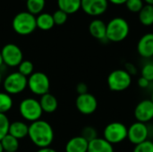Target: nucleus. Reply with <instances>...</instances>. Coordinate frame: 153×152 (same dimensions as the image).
<instances>
[{"mask_svg":"<svg viewBox=\"0 0 153 152\" xmlns=\"http://www.w3.org/2000/svg\"><path fill=\"white\" fill-rule=\"evenodd\" d=\"M28 137L39 149L50 147L54 141L55 133L51 125L45 120H38L29 125Z\"/></svg>","mask_w":153,"mask_h":152,"instance_id":"nucleus-1","label":"nucleus"},{"mask_svg":"<svg viewBox=\"0 0 153 152\" xmlns=\"http://www.w3.org/2000/svg\"><path fill=\"white\" fill-rule=\"evenodd\" d=\"M130 32L128 22L123 17H115L107 23V40L121 42L125 40Z\"/></svg>","mask_w":153,"mask_h":152,"instance_id":"nucleus-2","label":"nucleus"},{"mask_svg":"<svg viewBox=\"0 0 153 152\" xmlns=\"http://www.w3.org/2000/svg\"><path fill=\"white\" fill-rule=\"evenodd\" d=\"M12 27L18 35H30L37 29L36 16L27 11L18 13L13 19Z\"/></svg>","mask_w":153,"mask_h":152,"instance_id":"nucleus-3","label":"nucleus"},{"mask_svg":"<svg viewBox=\"0 0 153 152\" xmlns=\"http://www.w3.org/2000/svg\"><path fill=\"white\" fill-rule=\"evenodd\" d=\"M133 82V76L125 69H117L112 71L107 79L108 87L114 92H122L129 89Z\"/></svg>","mask_w":153,"mask_h":152,"instance_id":"nucleus-4","label":"nucleus"},{"mask_svg":"<svg viewBox=\"0 0 153 152\" xmlns=\"http://www.w3.org/2000/svg\"><path fill=\"white\" fill-rule=\"evenodd\" d=\"M19 113L25 121L33 123L41 118L43 111L39 100L34 98H26L19 104Z\"/></svg>","mask_w":153,"mask_h":152,"instance_id":"nucleus-5","label":"nucleus"},{"mask_svg":"<svg viewBox=\"0 0 153 152\" xmlns=\"http://www.w3.org/2000/svg\"><path fill=\"white\" fill-rule=\"evenodd\" d=\"M128 127L122 122H111L103 130V139L113 146L119 144L127 139Z\"/></svg>","mask_w":153,"mask_h":152,"instance_id":"nucleus-6","label":"nucleus"},{"mask_svg":"<svg viewBox=\"0 0 153 152\" xmlns=\"http://www.w3.org/2000/svg\"><path fill=\"white\" fill-rule=\"evenodd\" d=\"M4 92L9 95H18L28 88V78L21 74L18 71L9 73L2 82Z\"/></svg>","mask_w":153,"mask_h":152,"instance_id":"nucleus-7","label":"nucleus"},{"mask_svg":"<svg viewBox=\"0 0 153 152\" xmlns=\"http://www.w3.org/2000/svg\"><path fill=\"white\" fill-rule=\"evenodd\" d=\"M28 88L31 93L41 97L49 92L50 80L45 73L34 72L28 77Z\"/></svg>","mask_w":153,"mask_h":152,"instance_id":"nucleus-8","label":"nucleus"},{"mask_svg":"<svg viewBox=\"0 0 153 152\" xmlns=\"http://www.w3.org/2000/svg\"><path fill=\"white\" fill-rule=\"evenodd\" d=\"M4 65L8 67H18L23 61V54L22 49L15 44L8 43L1 49Z\"/></svg>","mask_w":153,"mask_h":152,"instance_id":"nucleus-9","label":"nucleus"},{"mask_svg":"<svg viewBox=\"0 0 153 152\" xmlns=\"http://www.w3.org/2000/svg\"><path fill=\"white\" fill-rule=\"evenodd\" d=\"M150 138V130L147 124L134 122L127 129V140L133 145H138Z\"/></svg>","mask_w":153,"mask_h":152,"instance_id":"nucleus-10","label":"nucleus"},{"mask_svg":"<svg viewBox=\"0 0 153 152\" xmlns=\"http://www.w3.org/2000/svg\"><path fill=\"white\" fill-rule=\"evenodd\" d=\"M75 107L82 115L90 116L97 110L98 100L94 95L89 92L82 95H78L75 99Z\"/></svg>","mask_w":153,"mask_h":152,"instance_id":"nucleus-11","label":"nucleus"},{"mask_svg":"<svg viewBox=\"0 0 153 152\" xmlns=\"http://www.w3.org/2000/svg\"><path fill=\"white\" fill-rule=\"evenodd\" d=\"M134 116L137 122L148 124L153 120V103L151 99L141 100L134 108Z\"/></svg>","mask_w":153,"mask_h":152,"instance_id":"nucleus-12","label":"nucleus"},{"mask_svg":"<svg viewBox=\"0 0 153 152\" xmlns=\"http://www.w3.org/2000/svg\"><path fill=\"white\" fill-rule=\"evenodd\" d=\"M108 6V0H81V9L91 16H100L105 13Z\"/></svg>","mask_w":153,"mask_h":152,"instance_id":"nucleus-13","label":"nucleus"},{"mask_svg":"<svg viewBox=\"0 0 153 152\" xmlns=\"http://www.w3.org/2000/svg\"><path fill=\"white\" fill-rule=\"evenodd\" d=\"M137 53L145 59L153 57V33L149 32L141 37L137 43Z\"/></svg>","mask_w":153,"mask_h":152,"instance_id":"nucleus-14","label":"nucleus"},{"mask_svg":"<svg viewBox=\"0 0 153 152\" xmlns=\"http://www.w3.org/2000/svg\"><path fill=\"white\" fill-rule=\"evenodd\" d=\"M89 32L96 39L107 40V23L102 20L95 19L89 24Z\"/></svg>","mask_w":153,"mask_h":152,"instance_id":"nucleus-15","label":"nucleus"},{"mask_svg":"<svg viewBox=\"0 0 153 152\" xmlns=\"http://www.w3.org/2000/svg\"><path fill=\"white\" fill-rule=\"evenodd\" d=\"M29 133V125L24 123L23 121H13L10 123L9 125V132L8 133L17 140H22L26 137H28Z\"/></svg>","mask_w":153,"mask_h":152,"instance_id":"nucleus-16","label":"nucleus"},{"mask_svg":"<svg viewBox=\"0 0 153 152\" xmlns=\"http://www.w3.org/2000/svg\"><path fill=\"white\" fill-rule=\"evenodd\" d=\"M89 142L83 137L74 136L71 138L65 144V152H87L88 151Z\"/></svg>","mask_w":153,"mask_h":152,"instance_id":"nucleus-17","label":"nucleus"},{"mask_svg":"<svg viewBox=\"0 0 153 152\" xmlns=\"http://www.w3.org/2000/svg\"><path fill=\"white\" fill-rule=\"evenodd\" d=\"M40 107L42 108V111L48 114L54 113L57 108H58V101L57 99L51 93L44 94L40 97V99L39 100Z\"/></svg>","mask_w":153,"mask_h":152,"instance_id":"nucleus-18","label":"nucleus"},{"mask_svg":"<svg viewBox=\"0 0 153 152\" xmlns=\"http://www.w3.org/2000/svg\"><path fill=\"white\" fill-rule=\"evenodd\" d=\"M87 152H115V150L112 144L108 142L102 137H98L89 142Z\"/></svg>","mask_w":153,"mask_h":152,"instance_id":"nucleus-19","label":"nucleus"},{"mask_svg":"<svg viewBox=\"0 0 153 152\" xmlns=\"http://www.w3.org/2000/svg\"><path fill=\"white\" fill-rule=\"evenodd\" d=\"M57 5L66 14H73L81 9V0H57Z\"/></svg>","mask_w":153,"mask_h":152,"instance_id":"nucleus-20","label":"nucleus"},{"mask_svg":"<svg viewBox=\"0 0 153 152\" xmlns=\"http://www.w3.org/2000/svg\"><path fill=\"white\" fill-rule=\"evenodd\" d=\"M36 24L37 28L41 30H49L54 27L55 22L52 14L48 13H41L36 17Z\"/></svg>","mask_w":153,"mask_h":152,"instance_id":"nucleus-21","label":"nucleus"},{"mask_svg":"<svg viewBox=\"0 0 153 152\" xmlns=\"http://www.w3.org/2000/svg\"><path fill=\"white\" fill-rule=\"evenodd\" d=\"M140 22L144 26H151L153 24V5L144 4L142 10L138 13Z\"/></svg>","mask_w":153,"mask_h":152,"instance_id":"nucleus-22","label":"nucleus"},{"mask_svg":"<svg viewBox=\"0 0 153 152\" xmlns=\"http://www.w3.org/2000/svg\"><path fill=\"white\" fill-rule=\"evenodd\" d=\"M0 142L4 152H16L19 150V140L10 135L9 133L6 134L0 141Z\"/></svg>","mask_w":153,"mask_h":152,"instance_id":"nucleus-23","label":"nucleus"},{"mask_svg":"<svg viewBox=\"0 0 153 152\" xmlns=\"http://www.w3.org/2000/svg\"><path fill=\"white\" fill-rule=\"evenodd\" d=\"M46 5V0H27L26 8L27 12L33 15H39L43 13Z\"/></svg>","mask_w":153,"mask_h":152,"instance_id":"nucleus-24","label":"nucleus"},{"mask_svg":"<svg viewBox=\"0 0 153 152\" xmlns=\"http://www.w3.org/2000/svg\"><path fill=\"white\" fill-rule=\"evenodd\" d=\"M13 106V100L11 95L6 92L0 91V114H5L9 112Z\"/></svg>","mask_w":153,"mask_h":152,"instance_id":"nucleus-25","label":"nucleus"},{"mask_svg":"<svg viewBox=\"0 0 153 152\" xmlns=\"http://www.w3.org/2000/svg\"><path fill=\"white\" fill-rule=\"evenodd\" d=\"M18 72L24 75L25 77L30 76L34 73V65L29 60H23L19 65H18Z\"/></svg>","mask_w":153,"mask_h":152,"instance_id":"nucleus-26","label":"nucleus"},{"mask_svg":"<svg viewBox=\"0 0 153 152\" xmlns=\"http://www.w3.org/2000/svg\"><path fill=\"white\" fill-rule=\"evenodd\" d=\"M81 136L83 137L87 142H91L95 139H97L99 137L98 135V131L95 127L93 126H85L82 128V133H81Z\"/></svg>","mask_w":153,"mask_h":152,"instance_id":"nucleus-27","label":"nucleus"},{"mask_svg":"<svg viewBox=\"0 0 153 152\" xmlns=\"http://www.w3.org/2000/svg\"><path fill=\"white\" fill-rule=\"evenodd\" d=\"M10 123L11 122L5 114H0V141L8 134Z\"/></svg>","mask_w":153,"mask_h":152,"instance_id":"nucleus-28","label":"nucleus"},{"mask_svg":"<svg viewBox=\"0 0 153 152\" xmlns=\"http://www.w3.org/2000/svg\"><path fill=\"white\" fill-rule=\"evenodd\" d=\"M141 76L149 81L150 82H153V63L147 62L144 64L141 69Z\"/></svg>","mask_w":153,"mask_h":152,"instance_id":"nucleus-29","label":"nucleus"},{"mask_svg":"<svg viewBox=\"0 0 153 152\" xmlns=\"http://www.w3.org/2000/svg\"><path fill=\"white\" fill-rule=\"evenodd\" d=\"M144 5L143 0H127L126 3V8L131 13H139Z\"/></svg>","mask_w":153,"mask_h":152,"instance_id":"nucleus-30","label":"nucleus"},{"mask_svg":"<svg viewBox=\"0 0 153 152\" xmlns=\"http://www.w3.org/2000/svg\"><path fill=\"white\" fill-rule=\"evenodd\" d=\"M133 152H153V141L149 139L138 145H135Z\"/></svg>","mask_w":153,"mask_h":152,"instance_id":"nucleus-31","label":"nucleus"},{"mask_svg":"<svg viewBox=\"0 0 153 152\" xmlns=\"http://www.w3.org/2000/svg\"><path fill=\"white\" fill-rule=\"evenodd\" d=\"M53 19H54V22L55 25H63L66 22L67 18H68V14H66L65 12L61 11V10H56L55 11V13L52 14Z\"/></svg>","mask_w":153,"mask_h":152,"instance_id":"nucleus-32","label":"nucleus"},{"mask_svg":"<svg viewBox=\"0 0 153 152\" xmlns=\"http://www.w3.org/2000/svg\"><path fill=\"white\" fill-rule=\"evenodd\" d=\"M125 70L132 76L134 75H136L137 73H138V69L136 67V65L133 63H126L125 64Z\"/></svg>","mask_w":153,"mask_h":152,"instance_id":"nucleus-33","label":"nucleus"},{"mask_svg":"<svg viewBox=\"0 0 153 152\" xmlns=\"http://www.w3.org/2000/svg\"><path fill=\"white\" fill-rule=\"evenodd\" d=\"M75 90H76V92L78 95H82V94L88 93V86L84 82H79L76 85Z\"/></svg>","mask_w":153,"mask_h":152,"instance_id":"nucleus-34","label":"nucleus"},{"mask_svg":"<svg viewBox=\"0 0 153 152\" xmlns=\"http://www.w3.org/2000/svg\"><path fill=\"white\" fill-rule=\"evenodd\" d=\"M137 84L141 89H148L150 87V85L152 84V82H150L149 81H147L146 79H144L143 77L140 76L137 80Z\"/></svg>","mask_w":153,"mask_h":152,"instance_id":"nucleus-35","label":"nucleus"},{"mask_svg":"<svg viewBox=\"0 0 153 152\" xmlns=\"http://www.w3.org/2000/svg\"><path fill=\"white\" fill-rule=\"evenodd\" d=\"M36 152H57L55 149L51 148V147H46V148H41L39 149Z\"/></svg>","mask_w":153,"mask_h":152,"instance_id":"nucleus-36","label":"nucleus"},{"mask_svg":"<svg viewBox=\"0 0 153 152\" xmlns=\"http://www.w3.org/2000/svg\"><path fill=\"white\" fill-rule=\"evenodd\" d=\"M108 2L112 3L113 4H117V5H121L126 3L127 0H108Z\"/></svg>","mask_w":153,"mask_h":152,"instance_id":"nucleus-37","label":"nucleus"},{"mask_svg":"<svg viewBox=\"0 0 153 152\" xmlns=\"http://www.w3.org/2000/svg\"><path fill=\"white\" fill-rule=\"evenodd\" d=\"M4 61H3V57H2V54H1V50H0V69L4 66Z\"/></svg>","mask_w":153,"mask_h":152,"instance_id":"nucleus-38","label":"nucleus"},{"mask_svg":"<svg viewBox=\"0 0 153 152\" xmlns=\"http://www.w3.org/2000/svg\"><path fill=\"white\" fill-rule=\"evenodd\" d=\"M143 2H145L147 4H152V5H153V0H143Z\"/></svg>","mask_w":153,"mask_h":152,"instance_id":"nucleus-39","label":"nucleus"},{"mask_svg":"<svg viewBox=\"0 0 153 152\" xmlns=\"http://www.w3.org/2000/svg\"><path fill=\"white\" fill-rule=\"evenodd\" d=\"M2 82H3V78H2V74H1V72H0V85L2 83Z\"/></svg>","mask_w":153,"mask_h":152,"instance_id":"nucleus-40","label":"nucleus"},{"mask_svg":"<svg viewBox=\"0 0 153 152\" xmlns=\"http://www.w3.org/2000/svg\"><path fill=\"white\" fill-rule=\"evenodd\" d=\"M0 152H4V150H3V147H2V144H1V142H0Z\"/></svg>","mask_w":153,"mask_h":152,"instance_id":"nucleus-41","label":"nucleus"},{"mask_svg":"<svg viewBox=\"0 0 153 152\" xmlns=\"http://www.w3.org/2000/svg\"><path fill=\"white\" fill-rule=\"evenodd\" d=\"M151 100L152 101V103H153V91H152V96H151Z\"/></svg>","mask_w":153,"mask_h":152,"instance_id":"nucleus-42","label":"nucleus"},{"mask_svg":"<svg viewBox=\"0 0 153 152\" xmlns=\"http://www.w3.org/2000/svg\"><path fill=\"white\" fill-rule=\"evenodd\" d=\"M25 1H27V0H25Z\"/></svg>","mask_w":153,"mask_h":152,"instance_id":"nucleus-43","label":"nucleus"},{"mask_svg":"<svg viewBox=\"0 0 153 152\" xmlns=\"http://www.w3.org/2000/svg\"><path fill=\"white\" fill-rule=\"evenodd\" d=\"M16 152H18V151H16Z\"/></svg>","mask_w":153,"mask_h":152,"instance_id":"nucleus-44","label":"nucleus"}]
</instances>
